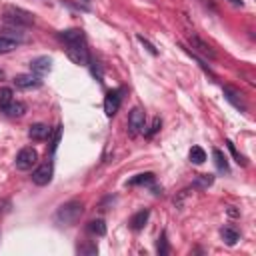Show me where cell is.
<instances>
[{"label": "cell", "instance_id": "1", "mask_svg": "<svg viewBox=\"0 0 256 256\" xmlns=\"http://www.w3.org/2000/svg\"><path fill=\"white\" fill-rule=\"evenodd\" d=\"M82 212H84V204L80 200H68L66 204H62L58 208L54 220L58 226H74L80 220Z\"/></svg>", "mask_w": 256, "mask_h": 256}, {"label": "cell", "instance_id": "2", "mask_svg": "<svg viewBox=\"0 0 256 256\" xmlns=\"http://www.w3.org/2000/svg\"><path fill=\"white\" fill-rule=\"evenodd\" d=\"M64 46H66L68 58L74 64H80V66H88L90 64V54H88V46H86V38L84 36L68 40V42H64Z\"/></svg>", "mask_w": 256, "mask_h": 256}, {"label": "cell", "instance_id": "3", "mask_svg": "<svg viewBox=\"0 0 256 256\" xmlns=\"http://www.w3.org/2000/svg\"><path fill=\"white\" fill-rule=\"evenodd\" d=\"M2 20L8 26H18V28H28L34 24V16L28 10H22L16 6H6L2 12Z\"/></svg>", "mask_w": 256, "mask_h": 256}, {"label": "cell", "instance_id": "4", "mask_svg": "<svg viewBox=\"0 0 256 256\" xmlns=\"http://www.w3.org/2000/svg\"><path fill=\"white\" fill-rule=\"evenodd\" d=\"M36 162H38V152H36L34 148H30V146L22 148V150L18 152V154H16V160H14L16 168H18V170H22V172L32 170V168L36 166Z\"/></svg>", "mask_w": 256, "mask_h": 256}, {"label": "cell", "instance_id": "5", "mask_svg": "<svg viewBox=\"0 0 256 256\" xmlns=\"http://www.w3.org/2000/svg\"><path fill=\"white\" fill-rule=\"evenodd\" d=\"M52 174H54V164H52V160H46L40 166H36V170L32 172V182L36 186H46L52 180Z\"/></svg>", "mask_w": 256, "mask_h": 256}, {"label": "cell", "instance_id": "6", "mask_svg": "<svg viewBox=\"0 0 256 256\" xmlns=\"http://www.w3.org/2000/svg\"><path fill=\"white\" fill-rule=\"evenodd\" d=\"M146 128V114L142 108H132L128 114V132L136 136L138 132H144Z\"/></svg>", "mask_w": 256, "mask_h": 256}, {"label": "cell", "instance_id": "7", "mask_svg": "<svg viewBox=\"0 0 256 256\" xmlns=\"http://www.w3.org/2000/svg\"><path fill=\"white\" fill-rule=\"evenodd\" d=\"M120 102H122V90H120V88L106 92V96H104V112H106L108 118H112V116L118 112Z\"/></svg>", "mask_w": 256, "mask_h": 256}, {"label": "cell", "instance_id": "8", "mask_svg": "<svg viewBox=\"0 0 256 256\" xmlns=\"http://www.w3.org/2000/svg\"><path fill=\"white\" fill-rule=\"evenodd\" d=\"M188 42H190V46L196 50L198 54H202V56H206V58H210V60H214L216 58V52H214V48L208 44V42H204L200 36H196V34H190L188 36Z\"/></svg>", "mask_w": 256, "mask_h": 256}, {"label": "cell", "instance_id": "9", "mask_svg": "<svg viewBox=\"0 0 256 256\" xmlns=\"http://www.w3.org/2000/svg\"><path fill=\"white\" fill-rule=\"evenodd\" d=\"M14 86L22 88V90H30V88H40L42 86V76H36L32 72L28 74H18L14 76Z\"/></svg>", "mask_w": 256, "mask_h": 256}, {"label": "cell", "instance_id": "10", "mask_svg": "<svg viewBox=\"0 0 256 256\" xmlns=\"http://www.w3.org/2000/svg\"><path fill=\"white\" fill-rule=\"evenodd\" d=\"M224 96H226V100L230 102V104H232L236 110L246 112V102H244V96H242V92H240L238 88H234V86H224Z\"/></svg>", "mask_w": 256, "mask_h": 256}, {"label": "cell", "instance_id": "11", "mask_svg": "<svg viewBox=\"0 0 256 256\" xmlns=\"http://www.w3.org/2000/svg\"><path fill=\"white\" fill-rule=\"evenodd\" d=\"M50 70H52V60H50L48 56H38L30 62V72L36 74V76H44Z\"/></svg>", "mask_w": 256, "mask_h": 256}, {"label": "cell", "instance_id": "12", "mask_svg": "<svg viewBox=\"0 0 256 256\" xmlns=\"http://www.w3.org/2000/svg\"><path fill=\"white\" fill-rule=\"evenodd\" d=\"M50 126L48 124H42V122H38V124H32L30 126V130H28V138L30 140H46L48 136H50Z\"/></svg>", "mask_w": 256, "mask_h": 256}, {"label": "cell", "instance_id": "13", "mask_svg": "<svg viewBox=\"0 0 256 256\" xmlns=\"http://www.w3.org/2000/svg\"><path fill=\"white\" fill-rule=\"evenodd\" d=\"M2 112H4L8 118H20V116H24V112H26V104H24V102H18V100H12Z\"/></svg>", "mask_w": 256, "mask_h": 256}, {"label": "cell", "instance_id": "14", "mask_svg": "<svg viewBox=\"0 0 256 256\" xmlns=\"http://www.w3.org/2000/svg\"><path fill=\"white\" fill-rule=\"evenodd\" d=\"M126 184H128V186H152V184H154V174H152V172L136 174V176L130 178Z\"/></svg>", "mask_w": 256, "mask_h": 256}, {"label": "cell", "instance_id": "15", "mask_svg": "<svg viewBox=\"0 0 256 256\" xmlns=\"http://www.w3.org/2000/svg\"><path fill=\"white\" fill-rule=\"evenodd\" d=\"M148 218H150V212H148L146 208L140 210V212H136V214L130 218V228H132V230H142V228L146 226Z\"/></svg>", "mask_w": 256, "mask_h": 256}, {"label": "cell", "instance_id": "16", "mask_svg": "<svg viewBox=\"0 0 256 256\" xmlns=\"http://www.w3.org/2000/svg\"><path fill=\"white\" fill-rule=\"evenodd\" d=\"M220 236H222V240H224L228 246H234V244L240 240V232H238L234 226H224V228L220 230Z\"/></svg>", "mask_w": 256, "mask_h": 256}, {"label": "cell", "instance_id": "17", "mask_svg": "<svg viewBox=\"0 0 256 256\" xmlns=\"http://www.w3.org/2000/svg\"><path fill=\"white\" fill-rule=\"evenodd\" d=\"M4 32V38H10V40H14V42H26L28 40V36L22 32V28H18V26H8V28H4L2 30Z\"/></svg>", "mask_w": 256, "mask_h": 256}, {"label": "cell", "instance_id": "18", "mask_svg": "<svg viewBox=\"0 0 256 256\" xmlns=\"http://www.w3.org/2000/svg\"><path fill=\"white\" fill-rule=\"evenodd\" d=\"M12 96H14L12 88H8V86H2V88H0V112H2V110L10 104V102L14 100Z\"/></svg>", "mask_w": 256, "mask_h": 256}, {"label": "cell", "instance_id": "19", "mask_svg": "<svg viewBox=\"0 0 256 256\" xmlns=\"http://www.w3.org/2000/svg\"><path fill=\"white\" fill-rule=\"evenodd\" d=\"M212 156H214V162H216V168H218L220 172H228V170H230V166H228V160H226V156L222 154V150H218V148H214V150H212Z\"/></svg>", "mask_w": 256, "mask_h": 256}, {"label": "cell", "instance_id": "20", "mask_svg": "<svg viewBox=\"0 0 256 256\" xmlns=\"http://www.w3.org/2000/svg\"><path fill=\"white\" fill-rule=\"evenodd\" d=\"M88 232L90 234H96V236H104L106 234V224H104V220H90L88 222Z\"/></svg>", "mask_w": 256, "mask_h": 256}, {"label": "cell", "instance_id": "21", "mask_svg": "<svg viewBox=\"0 0 256 256\" xmlns=\"http://www.w3.org/2000/svg\"><path fill=\"white\" fill-rule=\"evenodd\" d=\"M212 182H214V176H212V174H198V176H196V180L192 182V186H194V188L204 190V188L212 186Z\"/></svg>", "mask_w": 256, "mask_h": 256}, {"label": "cell", "instance_id": "22", "mask_svg": "<svg viewBox=\"0 0 256 256\" xmlns=\"http://www.w3.org/2000/svg\"><path fill=\"white\" fill-rule=\"evenodd\" d=\"M190 160L194 164H202L204 160H206V152H204L200 146H192L190 148Z\"/></svg>", "mask_w": 256, "mask_h": 256}, {"label": "cell", "instance_id": "23", "mask_svg": "<svg viewBox=\"0 0 256 256\" xmlns=\"http://www.w3.org/2000/svg\"><path fill=\"white\" fill-rule=\"evenodd\" d=\"M18 46V42L10 40V38H4V36H0V54H8L12 52V50Z\"/></svg>", "mask_w": 256, "mask_h": 256}, {"label": "cell", "instance_id": "24", "mask_svg": "<svg viewBox=\"0 0 256 256\" xmlns=\"http://www.w3.org/2000/svg\"><path fill=\"white\" fill-rule=\"evenodd\" d=\"M226 148L230 150V154L234 156V160H236V162H238L240 166H246V160H244V156H242V154H240V152H238V150L234 148V144H232V140H226Z\"/></svg>", "mask_w": 256, "mask_h": 256}, {"label": "cell", "instance_id": "25", "mask_svg": "<svg viewBox=\"0 0 256 256\" xmlns=\"http://www.w3.org/2000/svg\"><path fill=\"white\" fill-rule=\"evenodd\" d=\"M136 38H138V42H142V44H144V48L148 50V52H150V54H154V56L158 54V50H156V46H154V44H152L150 40H146V38H144L142 34H138Z\"/></svg>", "mask_w": 256, "mask_h": 256}, {"label": "cell", "instance_id": "26", "mask_svg": "<svg viewBox=\"0 0 256 256\" xmlns=\"http://www.w3.org/2000/svg\"><path fill=\"white\" fill-rule=\"evenodd\" d=\"M168 252V240H166V232H162V236L158 238V254H166Z\"/></svg>", "mask_w": 256, "mask_h": 256}, {"label": "cell", "instance_id": "27", "mask_svg": "<svg viewBox=\"0 0 256 256\" xmlns=\"http://www.w3.org/2000/svg\"><path fill=\"white\" fill-rule=\"evenodd\" d=\"M78 252L80 254H96L98 248H96V244H84V246H78Z\"/></svg>", "mask_w": 256, "mask_h": 256}, {"label": "cell", "instance_id": "28", "mask_svg": "<svg viewBox=\"0 0 256 256\" xmlns=\"http://www.w3.org/2000/svg\"><path fill=\"white\" fill-rule=\"evenodd\" d=\"M160 126H162V122H160V118H154V124H152V128H150V132H146V136H152L154 132H158L160 130Z\"/></svg>", "mask_w": 256, "mask_h": 256}, {"label": "cell", "instance_id": "29", "mask_svg": "<svg viewBox=\"0 0 256 256\" xmlns=\"http://www.w3.org/2000/svg\"><path fill=\"white\" fill-rule=\"evenodd\" d=\"M230 4H234V6H242V0H228Z\"/></svg>", "mask_w": 256, "mask_h": 256}, {"label": "cell", "instance_id": "30", "mask_svg": "<svg viewBox=\"0 0 256 256\" xmlns=\"http://www.w3.org/2000/svg\"><path fill=\"white\" fill-rule=\"evenodd\" d=\"M0 80H4V70L0 68Z\"/></svg>", "mask_w": 256, "mask_h": 256}]
</instances>
